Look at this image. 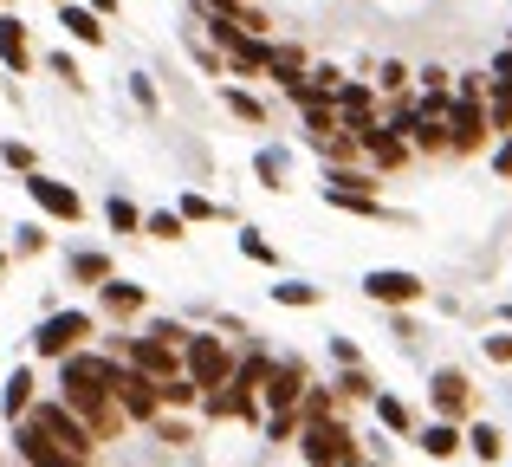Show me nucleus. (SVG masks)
<instances>
[{"label":"nucleus","instance_id":"1","mask_svg":"<svg viewBox=\"0 0 512 467\" xmlns=\"http://www.w3.org/2000/svg\"><path fill=\"white\" fill-rule=\"evenodd\" d=\"M182 377L195 383V390H221V383L234 377V351H227V338H214V331H188V338H182Z\"/></svg>","mask_w":512,"mask_h":467},{"label":"nucleus","instance_id":"2","mask_svg":"<svg viewBox=\"0 0 512 467\" xmlns=\"http://www.w3.org/2000/svg\"><path fill=\"white\" fill-rule=\"evenodd\" d=\"M325 202H331V208H344V215L383 221V202H376V176H370V169L331 163V169H325Z\"/></svg>","mask_w":512,"mask_h":467},{"label":"nucleus","instance_id":"3","mask_svg":"<svg viewBox=\"0 0 512 467\" xmlns=\"http://www.w3.org/2000/svg\"><path fill=\"white\" fill-rule=\"evenodd\" d=\"M299 455L312 461V467H344V461H357V435H350L338 416L299 422Z\"/></svg>","mask_w":512,"mask_h":467},{"label":"nucleus","instance_id":"4","mask_svg":"<svg viewBox=\"0 0 512 467\" xmlns=\"http://www.w3.org/2000/svg\"><path fill=\"white\" fill-rule=\"evenodd\" d=\"M91 331H98V318H91V312H52V318H39L33 351L59 364V357H65V351H78V344H85Z\"/></svg>","mask_w":512,"mask_h":467},{"label":"nucleus","instance_id":"5","mask_svg":"<svg viewBox=\"0 0 512 467\" xmlns=\"http://www.w3.org/2000/svg\"><path fill=\"white\" fill-rule=\"evenodd\" d=\"M26 422H39V429H46L65 455H78V461H91V448H98V435H91L65 403H33V409H26Z\"/></svg>","mask_w":512,"mask_h":467},{"label":"nucleus","instance_id":"6","mask_svg":"<svg viewBox=\"0 0 512 467\" xmlns=\"http://www.w3.org/2000/svg\"><path fill=\"white\" fill-rule=\"evenodd\" d=\"M111 403L124 409V422H156V416H163V390H156V377H143V370H130V364H117Z\"/></svg>","mask_w":512,"mask_h":467},{"label":"nucleus","instance_id":"7","mask_svg":"<svg viewBox=\"0 0 512 467\" xmlns=\"http://www.w3.org/2000/svg\"><path fill=\"white\" fill-rule=\"evenodd\" d=\"M487 98H448V150L454 156H474L487 143Z\"/></svg>","mask_w":512,"mask_h":467},{"label":"nucleus","instance_id":"8","mask_svg":"<svg viewBox=\"0 0 512 467\" xmlns=\"http://www.w3.org/2000/svg\"><path fill=\"white\" fill-rule=\"evenodd\" d=\"M422 273H409V266H376V273H363V299L370 305H415L422 299Z\"/></svg>","mask_w":512,"mask_h":467},{"label":"nucleus","instance_id":"9","mask_svg":"<svg viewBox=\"0 0 512 467\" xmlns=\"http://www.w3.org/2000/svg\"><path fill=\"white\" fill-rule=\"evenodd\" d=\"M13 455H20L26 467H85V461H78V455H65V448L59 442H52V435L46 429H39V422H13Z\"/></svg>","mask_w":512,"mask_h":467},{"label":"nucleus","instance_id":"10","mask_svg":"<svg viewBox=\"0 0 512 467\" xmlns=\"http://www.w3.org/2000/svg\"><path fill=\"white\" fill-rule=\"evenodd\" d=\"M305 383H312V377H305L299 357H286V364H266V377H260V403L273 409V416H279V409H299Z\"/></svg>","mask_w":512,"mask_h":467},{"label":"nucleus","instance_id":"11","mask_svg":"<svg viewBox=\"0 0 512 467\" xmlns=\"http://www.w3.org/2000/svg\"><path fill=\"white\" fill-rule=\"evenodd\" d=\"M26 195H33L39 215H52V221H78V215H85L78 189H72V182H59V176H46V169H33V176H26Z\"/></svg>","mask_w":512,"mask_h":467},{"label":"nucleus","instance_id":"12","mask_svg":"<svg viewBox=\"0 0 512 467\" xmlns=\"http://www.w3.org/2000/svg\"><path fill=\"white\" fill-rule=\"evenodd\" d=\"M201 403H208V416L253 422V416H260V383H247V377H227L221 390H201Z\"/></svg>","mask_w":512,"mask_h":467},{"label":"nucleus","instance_id":"13","mask_svg":"<svg viewBox=\"0 0 512 467\" xmlns=\"http://www.w3.org/2000/svg\"><path fill=\"white\" fill-rule=\"evenodd\" d=\"M428 396H435V416L441 422H461L467 409H474V383H467V370H435V377H428Z\"/></svg>","mask_w":512,"mask_h":467},{"label":"nucleus","instance_id":"14","mask_svg":"<svg viewBox=\"0 0 512 467\" xmlns=\"http://www.w3.org/2000/svg\"><path fill=\"white\" fill-rule=\"evenodd\" d=\"M350 137H357V150L370 156L376 169H396V163H409V143H402V137H396L389 124H376V117H370V124H357Z\"/></svg>","mask_w":512,"mask_h":467},{"label":"nucleus","instance_id":"15","mask_svg":"<svg viewBox=\"0 0 512 467\" xmlns=\"http://www.w3.org/2000/svg\"><path fill=\"white\" fill-rule=\"evenodd\" d=\"M331 104H338V124L344 130H357V124H370V117H376V91L370 85H350V78L331 91Z\"/></svg>","mask_w":512,"mask_h":467},{"label":"nucleus","instance_id":"16","mask_svg":"<svg viewBox=\"0 0 512 467\" xmlns=\"http://www.w3.org/2000/svg\"><path fill=\"white\" fill-rule=\"evenodd\" d=\"M0 65H7V72H26V65H33V39H26V20H13V13H0Z\"/></svg>","mask_w":512,"mask_h":467},{"label":"nucleus","instance_id":"17","mask_svg":"<svg viewBox=\"0 0 512 467\" xmlns=\"http://www.w3.org/2000/svg\"><path fill=\"white\" fill-rule=\"evenodd\" d=\"M59 26L78 39V46H104V13L78 7V0H59Z\"/></svg>","mask_w":512,"mask_h":467},{"label":"nucleus","instance_id":"18","mask_svg":"<svg viewBox=\"0 0 512 467\" xmlns=\"http://www.w3.org/2000/svg\"><path fill=\"white\" fill-rule=\"evenodd\" d=\"M98 299H104V312H111V318H137L143 312V286H130V279H104V286H98Z\"/></svg>","mask_w":512,"mask_h":467},{"label":"nucleus","instance_id":"19","mask_svg":"<svg viewBox=\"0 0 512 467\" xmlns=\"http://www.w3.org/2000/svg\"><path fill=\"white\" fill-rule=\"evenodd\" d=\"M33 390H39V383H33V370H26V364H20V370H13V377H7V390H0V409H7V422H20V416H26V409H33V403H39V396H33Z\"/></svg>","mask_w":512,"mask_h":467},{"label":"nucleus","instance_id":"20","mask_svg":"<svg viewBox=\"0 0 512 467\" xmlns=\"http://www.w3.org/2000/svg\"><path fill=\"white\" fill-rule=\"evenodd\" d=\"M415 442H422V455H428V461H448V455H461V429H454V422H441V416L428 422V429L415 435Z\"/></svg>","mask_w":512,"mask_h":467},{"label":"nucleus","instance_id":"21","mask_svg":"<svg viewBox=\"0 0 512 467\" xmlns=\"http://www.w3.org/2000/svg\"><path fill=\"white\" fill-rule=\"evenodd\" d=\"M72 279H78V286H104V279H111V253L78 247V253H72Z\"/></svg>","mask_w":512,"mask_h":467},{"label":"nucleus","instance_id":"22","mask_svg":"<svg viewBox=\"0 0 512 467\" xmlns=\"http://www.w3.org/2000/svg\"><path fill=\"white\" fill-rule=\"evenodd\" d=\"M104 221H111V234H143V208L130 202V195H111V202H104Z\"/></svg>","mask_w":512,"mask_h":467},{"label":"nucleus","instance_id":"23","mask_svg":"<svg viewBox=\"0 0 512 467\" xmlns=\"http://www.w3.org/2000/svg\"><path fill=\"white\" fill-rule=\"evenodd\" d=\"M286 169H292L286 150H260V156H253V176H260L266 189H286Z\"/></svg>","mask_w":512,"mask_h":467},{"label":"nucleus","instance_id":"24","mask_svg":"<svg viewBox=\"0 0 512 467\" xmlns=\"http://www.w3.org/2000/svg\"><path fill=\"white\" fill-rule=\"evenodd\" d=\"M273 299H279V305H292V312H305V305H318L325 292H318L312 279H279V286H273Z\"/></svg>","mask_w":512,"mask_h":467},{"label":"nucleus","instance_id":"25","mask_svg":"<svg viewBox=\"0 0 512 467\" xmlns=\"http://www.w3.org/2000/svg\"><path fill=\"white\" fill-rule=\"evenodd\" d=\"M370 403H376V422H383L389 435H409V429H415L409 403H396V396H370Z\"/></svg>","mask_w":512,"mask_h":467},{"label":"nucleus","instance_id":"26","mask_svg":"<svg viewBox=\"0 0 512 467\" xmlns=\"http://www.w3.org/2000/svg\"><path fill=\"white\" fill-rule=\"evenodd\" d=\"M325 416H338V390H312V383H305V396H299V422H325Z\"/></svg>","mask_w":512,"mask_h":467},{"label":"nucleus","instance_id":"27","mask_svg":"<svg viewBox=\"0 0 512 467\" xmlns=\"http://www.w3.org/2000/svg\"><path fill=\"white\" fill-rule=\"evenodd\" d=\"M461 442H467V448H474V455H480V461H500V455H506V442H500V429H493V422H474V429H467V435H461Z\"/></svg>","mask_w":512,"mask_h":467},{"label":"nucleus","instance_id":"28","mask_svg":"<svg viewBox=\"0 0 512 467\" xmlns=\"http://www.w3.org/2000/svg\"><path fill=\"white\" fill-rule=\"evenodd\" d=\"M338 396H350V403H370V396H376L370 370H363V364H344L338 370Z\"/></svg>","mask_w":512,"mask_h":467},{"label":"nucleus","instance_id":"29","mask_svg":"<svg viewBox=\"0 0 512 467\" xmlns=\"http://www.w3.org/2000/svg\"><path fill=\"white\" fill-rule=\"evenodd\" d=\"M221 104L240 117V124H266V104L253 98V91H234V85H227V91H221Z\"/></svg>","mask_w":512,"mask_h":467},{"label":"nucleus","instance_id":"30","mask_svg":"<svg viewBox=\"0 0 512 467\" xmlns=\"http://www.w3.org/2000/svg\"><path fill=\"white\" fill-rule=\"evenodd\" d=\"M487 124L512 130V85H493V78H487Z\"/></svg>","mask_w":512,"mask_h":467},{"label":"nucleus","instance_id":"31","mask_svg":"<svg viewBox=\"0 0 512 467\" xmlns=\"http://www.w3.org/2000/svg\"><path fill=\"white\" fill-rule=\"evenodd\" d=\"M312 150L325 156V163H350V156H357V137H350V130H331V137H312Z\"/></svg>","mask_w":512,"mask_h":467},{"label":"nucleus","instance_id":"32","mask_svg":"<svg viewBox=\"0 0 512 467\" xmlns=\"http://www.w3.org/2000/svg\"><path fill=\"white\" fill-rule=\"evenodd\" d=\"M156 390H163V409H195V403H201V390H195L188 377H163Z\"/></svg>","mask_w":512,"mask_h":467},{"label":"nucleus","instance_id":"33","mask_svg":"<svg viewBox=\"0 0 512 467\" xmlns=\"http://www.w3.org/2000/svg\"><path fill=\"white\" fill-rule=\"evenodd\" d=\"M143 234H150V240H182L188 221L175 215V208H163V215H143Z\"/></svg>","mask_w":512,"mask_h":467},{"label":"nucleus","instance_id":"34","mask_svg":"<svg viewBox=\"0 0 512 467\" xmlns=\"http://www.w3.org/2000/svg\"><path fill=\"white\" fill-rule=\"evenodd\" d=\"M0 163H7V169H20V176H33V169H39V156H33V143L7 137V143H0Z\"/></svg>","mask_w":512,"mask_h":467},{"label":"nucleus","instance_id":"35","mask_svg":"<svg viewBox=\"0 0 512 467\" xmlns=\"http://www.w3.org/2000/svg\"><path fill=\"white\" fill-rule=\"evenodd\" d=\"M240 253H247V260H260V266H273V260H279L273 240H266L260 228H240Z\"/></svg>","mask_w":512,"mask_h":467},{"label":"nucleus","instance_id":"36","mask_svg":"<svg viewBox=\"0 0 512 467\" xmlns=\"http://www.w3.org/2000/svg\"><path fill=\"white\" fill-rule=\"evenodd\" d=\"M299 435V409H279V416H266V442H292Z\"/></svg>","mask_w":512,"mask_h":467},{"label":"nucleus","instance_id":"37","mask_svg":"<svg viewBox=\"0 0 512 467\" xmlns=\"http://www.w3.org/2000/svg\"><path fill=\"white\" fill-rule=\"evenodd\" d=\"M402 85H409V65H402V59H383V65H376V91H402Z\"/></svg>","mask_w":512,"mask_h":467},{"label":"nucleus","instance_id":"38","mask_svg":"<svg viewBox=\"0 0 512 467\" xmlns=\"http://www.w3.org/2000/svg\"><path fill=\"white\" fill-rule=\"evenodd\" d=\"M175 215H182V221H214L221 208H214L208 195H182V208H175Z\"/></svg>","mask_w":512,"mask_h":467},{"label":"nucleus","instance_id":"39","mask_svg":"<svg viewBox=\"0 0 512 467\" xmlns=\"http://www.w3.org/2000/svg\"><path fill=\"white\" fill-rule=\"evenodd\" d=\"M150 338H163V344H175V351H182L188 325H175V318H156V325H150Z\"/></svg>","mask_w":512,"mask_h":467},{"label":"nucleus","instance_id":"40","mask_svg":"<svg viewBox=\"0 0 512 467\" xmlns=\"http://www.w3.org/2000/svg\"><path fill=\"white\" fill-rule=\"evenodd\" d=\"M480 351H487V357H493V364H512V331H493V338H487V344H480Z\"/></svg>","mask_w":512,"mask_h":467},{"label":"nucleus","instance_id":"41","mask_svg":"<svg viewBox=\"0 0 512 467\" xmlns=\"http://www.w3.org/2000/svg\"><path fill=\"white\" fill-rule=\"evenodd\" d=\"M13 253H46V228H20L13 234Z\"/></svg>","mask_w":512,"mask_h":467},{"label":"nucleus","instance_id":"42","mask_svg":"<svg viewBox=\"0 0 512 467\" xmlns=\"http://www.w3.org/2000/svg\"><path fill=\"white\" fill-rule=\"evenodd\" d=\"M46 65H52V72H59V78H65V85H78V59H72V52H52V59H46Z\"/></svg>","mask_w":512,"mask_h":467},{"label":"nucleus","instance_id":"43","mask_svg":"<svg viewBox=\"0 0 512 467\" xmlns=\"http://www.w3.org/2000/svg\"><path fill=\"white\" fill-rule=\"evenodd\" d=\"M487 78H493V85H512V46L493 52V72H487Z\"/></svg>","mask_w":512,"mask_h":467},{"label":"nucleus","instance_id":"44","mask_svg":"<svg viewBox=\"0 0 512 467\" xmlns=\"http://www.w3.org/2000/svg\"><path fill=\"white\" fill-rule=\"evenodd\" d=\"M493 176H500V182H512V137L500 143V150H493Z\"/></svg>","mask_w":512,"mask_h":467},{"label":"nucleus","instance_id":"45","mask_svg":"<svg viewBox=\"0 0 512 467\" xmlns=\"http://www.w3.org/2000/svg\"><path fill=\"white\" fill-rule=\"evenodd\" d=\"M130 98H137L143 111H156V85H150V78H130Z\"/></svg>","mask_w":512,"mask_h":467},{"label":"nucleus","instance_id":"46","mask_svg":"<svg viewBox=\"0 0 512 467\" xmlns=\"http://www.w3.org/2000/svg\"><path fill=\"white\" fill-rule=\"evenodd\" d=\"M415 78H422V91H448V72H441V65H422Z\"/></svg>","mask_w":512,"mask_h":467},{"label":"nucleus","instance_id":"47","mask_svg":"<svg viewBox=\"0 0 512 467\" xmlns=\"http://www.w3.org/2000/svg\"><path fill=\"white\" fill-rule=\"evenodd\" d=\"M331 357H338V364H363V357H357V344H350V338H331Z\"/></svg>","mask_w":512,"mask_h":467},{"label":"nucleus","instance_id":"48","mask_svg":"<svg viewBox=\"0 0 512 467\" xmlns=\"http://www.w3.org/2000/svg\"><path fill=\"white\" fill-rule=\"evenodd\" d=\"M91 13H117V0H91Z\"/></svg>","mask_w":512,"mask_h":467},{"label":"nucleus","instance_id":"49","mask_svg":"<svg viewBox=\"0 0 512 467\" xmlns=\"http://www.w3.org/2000/svg\"><path fill=\"white\" fill-rule=\"evenodd\" d=\"M344 467H376V461H344Z\"/></svg>","mask_w":512,"mask_h":467},{"label":"nucleus","instance_id":"50","mask_svg":"<svg viewBox=\"0 0 512 467\" xmlns=\"http://www.w3.org/2000/svg\"><path fill=\"white\" fill-rule=\"evenodd\" d=\"M0 266H7V253H0Z\"/></svg>","mask_w":512,"mask_h":467},{"label":"nucleus","instance_id":"51","mask_svg":"<svg viewBox=\"0 0 512 467\" xmlns=\"http://www.w3.org/2000/svg\"><path fill=\"white\" fill-rule=\"evenodd\" d=\"M506 46H512V33H506Z\"/></svg>","mask_w":512,"mask_h":467},{"label":"nucleus","instance_id":"52","mask_svg":"<svg viewBox=\"0 0 512 467\" xmlns=\"http://www.w3.org/2000/svg\"><path fill=\"white\" fill-rule=\"evenodd\" d=\"M52 7H59V0H52Z\"/></svg>","mask_w":512,"mask_h":467}]
</instances>
